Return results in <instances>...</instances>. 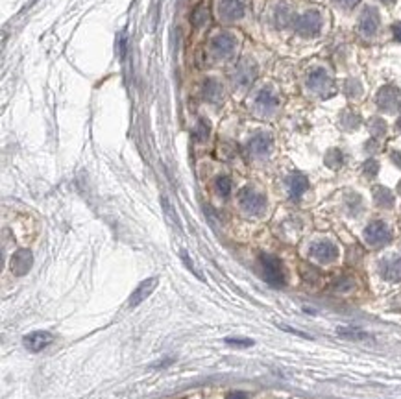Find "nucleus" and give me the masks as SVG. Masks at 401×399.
<instances>
[{
    "label": "nucleus",
    "mask_w": 401,
    "mask_h": 399,
    "mask_svg": "<svg viewBox=\"0 0 401 399\" xmlns=\"http://www.w3.org/2000/svg\"><path fill=\"white\" fill-rule=\"evenodd\" d=\"M257 106L266 109V111H270V109H274L275 106H277V96H275V92L272 91L270 87L263 89V91L257 94Z\"/></svg>",
    "instance_id": "6ab92c4d"
},
{
    "label": "nucleus",
    "mask_w": 401,
    "mask_h": 399,
    "mask_svg": "<svg viewBox=\"0 0 401 399\" xmlns=\"http://www.w3.org/2000/svg\"><path fill=\"white\" fill-rule=\"evenodd\" d=\"M346 91H348V94H359L361 92V85H359V81H348V87H346Z\"/></svg>",
    "instance_id": "c85d7f7f"
},
{
    "label": "nucleus",
    "mask_w": 401,
    "mask_h": 399,
    "mask_svg": "<svg viewBox=\"0 0 401 399\" xmlns=\"http://www.w3.org/2000/svg\"><path fill=\"white\" fill-rule=\"evenodd\" d=\"M226 344H229V346H241V348H250V346H253V340H250V338H226Z\"/></svg>",
    "instance_id": "cd10ccee"
},
{
    "label": "nucleus",
    "mask_w": 401,
    "mask_h": 399,
    "mask_svg": "<svg viewBox=\"0 0 401 399\" xmlns=\"http://www.w3.org/2000/svg\"><path fill=\"white\" fill-rule=\"evenodd\" d=\"M322 28V15L315 10L311 12H305L304 15H299L296 19V32L299 35H305V37H313L320 32Z\"/></svg>",
    "instance_id": "20e7f679"
},
{
    "label": "nucleus",
    "mask_w": 401,
    "mask_h": 399,
    "mask_svg": "<svg viewBox=\"0 0 401 399\" xmlns=\"http://www.w3.org/2000/svg\"><path fill=\"white\" fill-rule=\"evenodd\" d=\"M326 165L329 168H338L342 165V152L340 150H329L326 155Z\"/></svg>",
    "instance_id": "412c9836"
},
{
    "label": "nucleus",
    "mask_w": 401,
    "mask_h": 399,
    "mask_svg": "<svg viewBox=\"0 0 401 399\" xmlns=\"http://www.w3.org/2000/svg\"><path fill=\"white\" fill-rule=\"evenodd\" d=\"M379 272H381V275H383L386 281H390V283L399 281L401 279V257L392 255V257L383 259L381 264H379Z\"/></svg>",
    "instance_id": "9d476101"
},
{
    "label": "nucleus",
    "mask_w": 401,
    "mask_h": 399,
    "mask_svg": "<svg viewBox=\"0 0 401 399\" xmlns=\"http://www.w3.org/2000/svg\"><path fill=\"white\" fill-rule=\"evenodd\" d=\"M392 159H394L395 163H397V166H401V154H397V152H394V154H392Z\"/></svg>",
    "instance_id": "473e14b6"
},
{
    "label": "nucleus",
    "mask_w": 401,
    "mask_h": 399,
    "mask_svg": "<svg viewBox=\"0 0 401 399\" xmlns=\"http://www.w3.org/2000/svg\"><path fill=\"white\" fill-rule=\"evenodd\" d=\"M228 399H250L246 392H241V390H235V392H231L228 395Z\"/></svg>",
    "instance_id": "c756f323"
},
{
    "label": "nucleus",
    "mask_w": 401,
    "mask_h": 399,
    "mask_svg": "<svg viewBox=\"0 0 401 399\" xmlns=\"http://www.w3.org/2000/svg\"><path fill=\"white\" fill-rule=\"evenodd\" d=\"M270 150H272V137L266 133H259L248 143V152L252 155H257V157L268 155Z\"/></svg>",
    "instance_id": "4468645a"
},
{
    "label": "nucleus",
    "mask_w": 401,
    "mask_h": 399,
    "mask_svg": "<svg viewBox=\"0 0 401 399\" xmlns=\"http://www.w3.org/2000/svg\"><path fill=\"white\" fill-rule=\"evenodd\" d=\"M211 46L213 50L217 52V54H220L222 57L229 56L231 52L235 50V39H233V35L226 34V32H222V34H218L213 37L211 41Z\"/></svg>",
    "instance_id": "2eb2a0df"
},
{
    "label": "nucleus",
    "mask_w": 401,
    "mask_h": 399,
    "mask_svg": "<svg viewBox=\"0 0 401 399\" xmlns=\"http://www.w3.org/2000/svg\"><path fill=\"white\" fill-rule=\"evenodd\" d=\"M392 34H394L395 41H399L401 43V23H395L394 26H392Z\"/></svg>",
    "instance_id": "7c9ffc66"
},
{
    "label": "nucleus",
    "mask_w": 401,
    "mask_h": 399,
    "mask_svg": "<svg viewBox=\"0 0 401 399\" xmlns=\"http://www.w3.org/2000/svg\"><path fill=\"white\" fill-rule=\"evenodd\" d=\"M337 333L340 337H346V338H353V340H364V338H370L368 333L364 331H359V329H337Z\"/></svg>",
    "instance_id": "4be33fe9"
},
{
    "label": "nucleus",
    "mask_w": 401,
    "mask_h": 399,
    "mask_svg": "<svg viewBox=\"0 0 401 399\" xmlns=\"http://www.w3.org/2000/svg\"><path fill=\"white\" fill-rule=\"evenodd\" d=\"M362 170H364V174H366L368 177H375L379 172V163L375 159H368L366 163H364V166H362Z\"/></svg>",
    "instance_id": "393cba45"
},
{
    "label": "nucleus",
    "mask_w": 401,
    "mask_h": 399,
    "mask_svg": "<svg viewBox=\"0 0 401 399\" xmlns=\"http://www.w3.org/2000/svg\"><path fill=\"white\" fill-rule=\"evenodd\" d=\"M239 202H241V207L248 215H261L264 211V207H266V198L250 187L242 188L241 194H239Z\"/></svg>",
    "instance_id": "f03ea898"
},
{
    "label": "nucleus",
    "mask_w": 401,
    "mask_h": 399,
    "mask_svg": "<svg viewBox=\"0 0 401 399\" xmlns=\"http://www.w3.org/2000/svg\"><path fill=\"white\" fill-rule=\"evenodd\" d=\"M379 13L373 10V8H368L364 10V13L359 19V32H361L362 37H373L379 30Z\"/></svg>",
    "instance_id": "1a4fd4ad"
},
{
    "label": "nucleus",
    "mask_w": 401,
    "mask_h": 399,
    "mask_svg": "<svg viewBox=\"0 0 401 399\" xmlns=\"http://www.w3.org/2000/svg\"><path fill=\"white\" fill-rule=\"evenodd\" d=\"M307 85H309L313 91L318 92V94H322V96H329V94H333V91H335L329 74L322 69L311 72L309 78H307Z\"/></svg>",
    "instance_id": "0eeeda50"
},
{
    "label": "nucleus",
    "mask_w": 401,
    "mask_h": 399,
    "mask_svg": "<svg viewBox=\"0 0 401 399\" xmlns=\"http://www.w3.org/2000/svg\"><path fill=\"white\" fill-rule=\"evenodd\" d=\"M384 4H392V2H394V0H383Z\"/></svg>",
    "instance_id": "c9c22d12"
},
{
    "label": "nucleus",
    "mask_w": 401,
    "mask_h": 399,
    "mask_svg": "<svg viewBox=\"0 0 401 399\" xmlns=\"http://www.w3.org/2000/svg\"><path fill=\"white\" fill-rule=\"evenodd\" d=\"M255 76H257V67H255V63L250 61V59H244V61L237 67L235 80L239 85H250V83L255 80Z\"/></svg>",
    "instance_id": "dca6fc26"
},
{
    "label": "nucleus",
    "mask_w": 401,
    "mask_h": 399,
    "mask_svg": "<svg viewBox=\"0 0 401 399\" xmlns=\"http://www.w3.org/2000/svg\"><path fill=\"white\" fill-rule=\"evenodd\" d=\"M261 264H263V277L264 281L272 286H283L285 285V272L281 266V261L274 255H261Z\"/></svg>",
    "instance_id": "f257e3e1"
},
{
    "label": "nucleus",
    "mask_w": 401,
    "mask_h": 399,
    "mask_svg": "<svg viewBox=\"0 0 401 399\" xmlns=\"http://www.w3.org/2000/svg\"><path fill=\"white\" fill-rule=\"evenodd\" d=\"M155 286H157V277H150V279L143 281V283L135 288V292L132 294L130 302H128V307H137L139 303H143L144 300L154 292Z\"/></svg>",
    "instance_id": "ddd939ff"
},
{
    "label": "nucleus",
    "mask_w": 401,
    "mask_h": 399,
    "mask_svg": "<svg viewBox=\"0 0 401 399\" xmlns=\"http://www.w3.org/2000/svg\"><path fill=\"white\" fill-rule=\"evenodd\" d=\"M204 96H206L209 102L220 100V98H222V87H220V83L215 80H207L206 87H204Z\"/></svg>",
    "instance_id": "aec40b11"
},
{
    "label": "nucleus",
    "mask_w": 401,
    "mask_h": 399,
    "mask_svg": "<svg viewBox=\"0 0 401 399\" xmlns=\"http://www.w3.org/2000/svg\"><path fill=\"white\" fill-rule=\"evenodd\" d=\"M373 200L379 207L383 209H392L394 207V194L386 187H375L373 188Z\"/></svg>",
    "instance_id": "a211bd4d"
},
{
    "label": "nucleus",
    "mask_w": 401,
    "mask_h": 399,
    "mask_svg": "<svg viewBox=\"0 0 401 399\" xmlns=\"http://www.w3.org/2000/svg\"><path fill=\"white\" fill-rule=\"evenodd\" d=\"M364 239L370 246H383L390 242L392 233H390L386 224L381 222V220H375V222L368 224V228L364 229Z\"/></svg>",
    "instance_id": "39448f33"
},
{
    "label": "nucleus",
    "mask_w": 401,
    "mask_h": 399,
    "mask_svg": "<svg viewBox=\"0 0 401 399\" xmlns=\"http://www.w3.org/2000/svg\"><path fill=\"white\" fill-rule=\"evenodd\" d=\"M395 128H397V130L401 131V117H399V119H397V122H395Z\"/></svg>",
    "instance_id": "72a5a7b5"
},
{
    "label": "nucleus",
    "mask_w": 401,
    "mask_h": 399,
    "mask_svg": "<svg viewBox=\"0 0 401 399\" xmlns=\"http://www.w3.org/2000/svg\"><path fill=\"white\" fill-rule=\"evenodd\" d=\"M370 130H372V133L375 137H379V135H384L386 126H384V122L381 119H373L372 122H370Z\"/></svg>",
    "instance_id": "bb28decb"
},
{
    "label": "nucleus",
    "mask_w": 401,
    "mask_h": 399,
    "mask_svg": "<svg viewBox=\"0 0 401 399\" xmlns=\"http://www.w3.org/2000/svg\"><path fill=\"white\" fill-rule=\"evenodd\" d=\"M207 21V12H206V8H202V6H198L194 10V13H192V24L194 26H202V24L206 23Z\"/></svg>",
    "instance_id": "a878e982"
},
{
    "label": "nucleus",
    "mask_w": 401,
    "mask_h": 399,
    "mask_svg": "<svg viewBox=\"0 0 401 399\" xmlns=\"http://www.w3.org/2000/svg\"><path fill=\"white\" fill-rule=\"evenodd\" d=\"M34 264V255L30 250H17L13 253L12 261H10V268H12L13 275H24L28 274V270Z\"/></svg>",
    "instance_id": "6e6552de"
},
{
    "label": "nucleus",
    "mask_w": 401,
    "mask_h": 399,
    "mask_svg": "<svg viewBox=\"0 0 401 399\" xmlns=\"http://www.w3.org/2000/svg\"><path fill=\"white\" fill-rule=\"evenodd\" d=\"M288 192H290V198L292 200H299L302 198V194L307 190L309 187V181H307V177L304 174H292V176L288 177Z\"/></svg>",
    "instance_id": "f3484780"
},
{
    "label": "nucleus",
    "mask_w": 401,
    "mask_h": 399,
    "mask_svg": "<svg viewBox=\"0 0 401 399\" xmlns=\"http://www.w3.org/2000/svg\"><path fill=\"white\" fill-rule=\"evenodd\" d=\"M309 253L318 262L327 264V262H333L338 257V248L333 244L331 240H318V242H315V244L311 246Z\"/></svg>",
    "instance_id": "423d86ee"
},
{
    "label": "nucleus",
    "mask_w": 401,
    "mask_h": 399,
    "mask_svg": "<svg viewBox=\"0 0 401 399\" xmlns=\"http://www.w3.org/2000/svg\"><path fill=\"white\" fill-rule=\"evenodd\" d=\"M217 190L222 194V196H228V194L231 192V179H229V177H226V176L218 177V179H217Z\"/></svg>",
    "instance_id": "5701e85b"
},
{
    "label": "nucleus",
    "mask_w": 401,
    "mask_h": 399,
    "mask_svg": "<svg viewBox=\"0 0 401 399\" xmlns=\"http://www.w3.org/2000/svg\"><path fill=\"white\" fill-rule=\"evenodd\" d=\"M52 335L46 333V331H35V333H30L28 337H24V346L30 349V351H43L45 348H48L52 344Z\"/></svg>",
    "instance_id": "9b49d317"
},
{
    "label": "nucleus",
    "mask_w": 401,
    "mask_h": 399,
    "mask_svg": "<svg viewBox=\"0 0 401 399\" xmlns=\"http://www.w3.org/2000/svg\"><path fill=\"white\" fill-rule=\"evenodd\" d=\"M288 19H290L288 8H286L285 4H281V6L277 8V13H275V21H277V24H279V26H285V24L288 23Z\"/></svg>",
    "instance_id": "b1692460"
},
{
    "label": "nucleus",
    "mask_w": 401,
    "mask_h": 399,
    "mask_svg": "<svg viewBox=\"0 0 401 399\" xmlns=\"http://www.w3.org/2000/svg\"><path fill=\"white\" fill-rule=\"evenodd\" d=\"M338 2H340L344 8H353V6H357L361 0H338Z\"/></svg>",
    "instance_id": "2f4dec72"
},
{
    "label": "nucleus",
    "mask_w": 401,
    "mask_h": 399,
    "mask_svg": "<svg viewBox=\"0 0 401 399\" xmlns=\"http://www.w3.org/2000/svg\"><path fill=\"white\" fill-rule=\"evenodd\" d=\"M397 192H399V194H401V181H399V183H397Z\"/></svg>",
    "instance_id": "f704fd0d"
},
{
    "label": "nucleus",
    "mask_w": 401,
    "mask_h": 399,
    "mask_svg": "<svg viewBox=\"0 0 401 399\" xmlns=\"http://www.w3.org/2000/svg\"><path fill=\"white\" fill-rule=\"evenodd\" d=\"M375 100H377L379 109H383L386 113H394L401 106V92L394 85H384L379 89Z\"/></svg>",
    "instance_id": "7ed1b4c3"
},
{
    "label": "nucleus",
    "mask_w": 401,
    "mask_h": 399,
    "mask_svg": "<svg viewBox=\"0 0 401 399\" xmlns=\"http://www.w3.org/2000/svg\"><path fill=\"white\" fill-rule=\"evenodd\" d=\"M220 15L226 21H237L244 15V2L242 0H222L220 2Z\"/></svg>",
    "instance_id": "f8f14e48"
}]
</instances>
